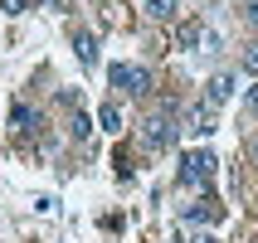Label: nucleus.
Returning <instances> with one entry per match:
<instances>
[{
  "label": "nucleus",
  "mask_w": 258,
  "mask_h": 243,
  "mask_svg": "<svg viewBox=\"0 0 258 243\" xmlns=\"http://www.w3.org/2000/svg\"><path fill=\"white\" fill-rule=\"evenodd\" d=\"M175 136H180V127H175V102H161L156 112L146 117L142 141H146V151H171Z\"/></svg>",
  "instance_id": "f257e3e1"
},
{
  "label": "nucleus",
  "mask_w": 258,
  "mask_h": 243,
  "mask_svg": "<svg viewBox=\"0 0 258 243\" xmlns=\"http://www.w3.org/2000/svg\"><path fill=\"white\" fill-rule=\"evenodd\" d=\"M107 78H112V88H122L127 98H146V88H151V73L137 68V63H112Z\"/></svg>",
  "instance_id": "f03ea898"
},
{
  "label": "nucleus",
  "mask_w": 258,
  "mask_h": 243,
  "mask_svg": "<svg viewBox=\"0 0 258 243\" xmlns=\"http://www.w3.org/2000/svg\"><path fill=\"white\" fill-rule=\"evenodd\" d=\"M210 175H215V156L210 151H190L180 160V185H205Z\"/></svg>",
  "instance_id": "7ed1b4c3"
},
{
  "label": "nucleus",
  "mask_w": 258,
  "mask_h": 243,
  "mask_svg": "<svg viewBox=\"0 0 258 243\" xmlns=\"http://www.w3.org/2000/svg\"><path fill=\"white\" fill-rule=\"evenodd\" d=\"M73 54H78L83 68H93V63H98V39H93L88 29H78V34H73Z\"/></svg>",
  "instance_id": "20e7f679"
},
{
  "label": "nucleus",
  "mask_w": 258,
  "mask_h": 243,
  "mask_svg": "<svg viewBox=\"0 0 258 243\" xmlns=\"http://www.w3.org/2000/svg\"><path fill=\"white\" fill-rule=\"evenodd\" d=\"M175 44L195 54V49H200V44H205V25H200V20H185V25L175 29Z\"/></svg>",
  "instance_id": "39448f33"
},
{
  "label": "nucleus",
  "mask_w": 258,
  "mask_h": 243,
  "mask_svg": "<svg viewBox=\"0 0 258 243\" xmlns=\"http://www.w3.org/2000/svg\"><path fill=\"white\" fill-rule=\"evenodd\" d=\"M219 214H224V209H219V200H210V195H205L200 204H190V209H185V219H190V224H215Z\"/></svg>",
  "instance_id": "423d86ee"
},
{
  "label": "nucleus",
  "mask_w": 258,
  "mask_h": 243,
  "mask_svg": "<svg viewBox=\"0 0 258 243\" xmlns=\"http://www.w3.org/2000/svg\"><path fill=\"white\" fill-rule=\"evenodd\" d=\"M10 122H15V131H34V107H29V102H15Z\"/></svg>",
  "instance_id": "0eeeda50"
},
{
  "label": "nucleus",
  "mask_w": 258,
  "mask_h": 243,
  "mask_svg": "<svg viewBox=\"0 0 258 243\" xmlns=\"http://www.w3.org/2000/svg\"><path fill=\"white\" fill-rule=\"evenodd\" d=\"M146 15L166 25V20H175V0H146Z\"/></svg>",
  "instance_id": "6e6552de"
},
{
  "label": "nucleus",
  "mask_w": 258,
  "mask_h": 243,
  "mask_svg": "<svg viewBox=\"0 0 258 243\" xmlns=\"http://www.w3.org/2000/svg\"><path fill=\"white\" fill-rule=\"evenodd\" d=\"M98 122H102L107 131H117V127H122V112H117V102H102V107H98Z\"/></svg>",
  "instance_id": "1a4fd4ad"
},
{
  "label": "nucleus",
  "mask_w": 258,
  "mask_h": 243,
  "mask_svg": "<svg viewBox=\"0 0 258 243\" xmlns=\"http://www.w3.org/2000/svg\"><path fill=\"white\" fill-rule=\"evenodd\" d=\"M69 131L78 136V141H88V131H93V122H88L83 112H73V122H69Z\"/></svg>",
  "instance_id": "9d476101"
},
{
  "label": "nucleus",
  "mask_w": 258,
  "mask_h": 243,
  "mask_svg": "<svg viewBox=\"0 0 258 243\" xmlns=\"http://www.w3.org/2000/svg\"><path fill=\"white\" fill-rule=\"evenodd\" d=\"M25 5H29V0H0V10H5V15H25Z\"/></svg>",
  "instance_id": "9b49d317"
},
{
  "label": "nucleus",
  "mask_w": 258,
  "mask_h": 243,
  "mask_svg": "<svg viewBox=\"0 0 258 243\" xmlns=\"http://www.w3.org/2000/svg\"><path fill=\"white\" fill-rule=\"evenodd\" d=\"M244 68H258V44H253V49L244 54Z\"/></svg>",
  "instance_id": "f8f14e48"
},
{
  "label": "nucleus",
  "mask_w": 258,
  "mask_h": 243,
  "mask_svg": "<svg viewBox=\"0 0 258 243\" xmlns=\"http://www.w3.org/2000/svg\"><path fill=\"white\" fill-rule=\"evenodd\" d=\"M248 112H258V83L248 88Z\"/></svg>",
  "instance_id": "ddd939ff"
},
{
  "label": "nucleus",
  "mask_w": 258,
  "mask_h": 243,
  "mask_svg": "<svg viewBox=\"0 0 258 243\" xmlns=\"http://www.w3.org/2000/svg\"><path fill=\"white\" fill-rule=\"evenodd\" d=\"M190 243H219V238H210V233H195V238H190Z\"/></svg>",
  "instance_id": "4468645a"
},
{
  "label": "nucleus",
  "mask_w": 258,
  "mask_h": 243,
  "mask_svg": "<svg viewBox=\"0 0 258 243\" xmlns=\"http://www.w3.org/2000/svg\"><path fill=\"white\" fill-rule=\"evenodd\" d=\"M248 156H253V166H258V136H253V146H248Z\"/></svg>",
  "instance_id": "2eb2a0df"
},
{
  "label": "nucleus",
  "mask_w": 258,
  "mask_h": 243,
  "mask_svg": "<svg viewBox=\"0 0 258 243\" xmlns=\"http://www.w3.org/2000/svg\"><path fill=\"white\" fill-rule=\"evenodd\" d=\"M69 5H73V0H58V10H69Z\"/></svg>",
  "instance_id": "dca6fc26"
}]
</instances>
